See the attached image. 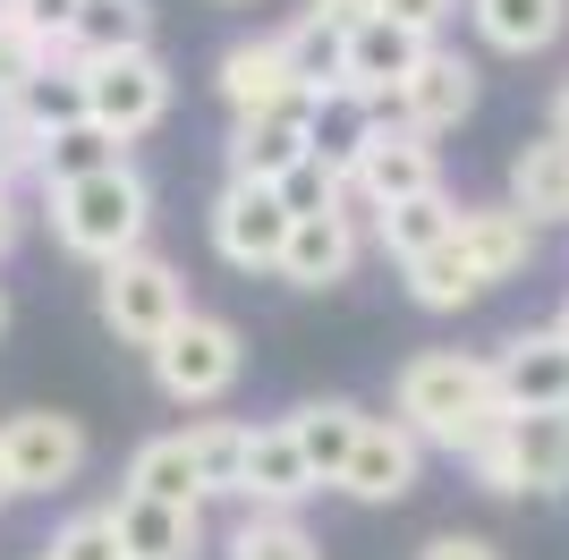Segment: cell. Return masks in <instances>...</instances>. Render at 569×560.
<instances>
[{
    "label": "cell",
    "instance_id": "obj_1",
    "mask_svg": "<svg viewBox=\"0 0 569 560\" xmlns=\"http://www.w3.org/2000/svg\"><path fill=\"white\" fill-rule=\"evenodd\" d=\"M391 417H400L426 450L468 459V450L485 442V433H493L510 408H501V391H493V357L426 349V357H408L400 382H391Z\"/></svg>",
    "mask_w": 569,
    "mask_h": 560
},
{
    "label": "cell",
    "instance_id": "obj_2",
    "mask_svg": "<svg viewBox=\"0 0 569 560\" xmlns=\"http://www.w3.org/2000/svg\"><path fill=\"white\" fill-rule=\"evenodd\" d=\"M43 221H51V247L77 263H119L137 256L144 230H153V187H144L137 162L94 170V179H69V187H43Z\"/></svg>",
    "mask_w": 569,
    "mask_h": 560
},
{
    "label": "cell",
    "instance_id": "obj_3",
    "mask_svg": "<svg viewBox=\"0 0 569 560\" xmlns=\"http://www.w3.org/2000/svg\"><path fill=\"white\" fill-rule=\"evenodd\" d=\"M144 366H153V391H162L170 408H221V399L238 391V373H247V331H238L230 314L188 306L179 331H170Z\"/></svg>",
    "mask_w": 569,
    "mask_h": 560
},
{
    "label": "cell",
    "instance_id": "obj_4",
    "mask_svg": "<svg viewBox=\"0 0 569 560\" xmlns=\"http://www.w3.org/2000/svg\"><path fill=\"white\" fill-rule=\"evenodd\" d=\"M94 314L111 340H128V349H162L170 331H179V314H188V280H179V263H162L153 247H137V256H119L94 272Z\"/></svg>",
    "mask_w": 569,
    "mask_h": 560
},
{
    "label": "cell",
    "instance_id": "obj_5",
    "mask_svg": "<svg viewBox=\"0 0 569 560\" xmlns=\"http://www.w3.org/2000/svg\"><path fill=\"white\" fill-rule=\"evenodd\" d=\"M433 187H442V144L417 137V128H400V119L382 111L375 137H366V153H357V170H349V196H340V204L375 230V212L408 204V196H433Z\"/></svg>",
    "mask_w": 569,
    "mask_h": 560
},
{
    "label": "cell",
    "instance_id": "obj_6",
    "mask_svg": "<svg viewBox=\"0 0 569 560\" xmlns=\"http://www.w3.org/2000/svg\"><path fill=\"white\" fill-rule=\"evenodd\" d=\"M0 450H9V476H18V501H51V492H69L94 459V433L60 408H18V417L0 424Z\"/></svg>",
    "mask_w": 569,
    "mask_h": 560
},
{
    "label": "cell",
    "instance_id": "obj_7",
    "mask_svg": "<svg viewBox=\"0 0 569 560\" xmlns=\"http://www.w3.org/2000/svg\"><path fill=\"white\" fill-rule=\"evenodd\" d=\"M170 60L162 51H119V60H86V119H102L111 137H153L170 119Z\"/></svg>",
    "mask_w": 569,
    "mask_h": 560
},
{
    "label": "cell",
    "instance_id": "obj_8",
    "mask_svg": "<svg viewBox=\"0 0 569 560\" xmlns=\"http://www.w3.org/2000/svg\"><path fill=\"white\" fill-rule=\"evenodd\" d=\"M298 230V212L281 204V187H256V179H230L213 196V256L230 272H281V247Z\"/></svg>",
    "mask_w": 569,
    "mask_h": 560
},
{
    "label": "cell",
    "instance_id": "obj_9",
    "mask_svg": "<svg viewBox=\"0 0 569 560\" xmlns=\"http://www.w3.org/2000/svg\"><path fill=\"white\" fill-rule=\"evenodd\" d=\"M417 476H426V442H417L400 417H366V433H357V450H349L340 492H349L357 510H400L408 492H417Z\"/></svg>",
    "mask_w": 569,
    "mask_h": 560
},
{
    "label": "cell",
    "instance_id": "obj_10",
    "mask_svg": "<svg viewBox=\"0 0 569 560\" xmlns=\"http://www.w3.org/2000/svg\"><path fill=\"white\" fill-rule=\"evenodd\" d=\"M357 256H366V221H357L349 204H340V212H298V230H289L281 272H272V280L323 298V289H340V280L357 272Z\"/></svg>",
    "mask_w": 569,
    "mask_h": 560
},
{
    "label": "cell",
    "instance_id": "obj_11",
    "mask_svg": "<svg viewBox=\"0 0 569 560\" xmlns=\"http://www.w3.org/2000/svg\"><path fill=\"white\" fill-rule=\"evenodd\" d=\"M493 391L510 417H536V408H569V340L561 331H510L493 349Z\"/></svg>",
    "mask_w": 569,
    "mask_h": 560
},
{
    "label": "cell",
    "instance_id": "obj_12",
    "mask_svg": "<svg viewBox=\"0 0 569 560\" xmlns=\"http://www.w3.org/2000/svg\"><path fill=\"white\" fill-rule=\"evenodd\" d=\"M468 111H476V60L451 51V43H433L426 60H417V77L391 93V119L417 128V137H451Z\"/></svg>",
    "mask_w": 569,
    "mask_h": 560
},
{
    "label": "cell",
    "instance_id": "obj_13",
    "mask_svg": "<svg viewBox=\"0 0 569 560\" xmlns=\"http://www.w3.org/2000/svg\"><path fill=\"white\" fill-rule=\"evenodd\" d=\"M426 34H408L400 18H366V26H349V60H340V86L349 93H366L375 111H391V93L417 77V60H426Z\"/></svg>",
    "mask_w": 569,
    "mask_h": 560
},
{
    "label": "cell",
    "instance_id": "obj_14",
    "mask_svg": "<svg viewBox=\"0 0 569 560\" xmlns=\"http://www.w3.org/2000/svg\"><path fill=\"white\" fill-rule=\"evenodd\" d=\"M213 86L221 102H230V119H256V111H281V102H298V69H289L281 34H238L230 51L213 60Z\"/></svg>",
    "mask_w": 569,
    "mask_h": 560
},
{
    "label": "cell",
    "instance_id": "obj_15",
    "mask_svg": "<svg viewBox=\"0 0 569 560\" xmlns=\"http://www.w3.org/2000/svg\"><path fill=\"white\" fill-rule=\"evenodd\" d=\"M307 93L281 102V111H256V119H230V179H256V187H281L289 170L307 162Z\"/></svg>",
    "mask_w": 569,
    "mask_h": 560
},
{
    "label": "cell",
    "instance_id": "obj_16",
    "mask_svg": "<svg viewBox=\"0 0 569 560\" xmlns=\"http://www.w3.org/2000/svg\"><path fill=\"white\" fill-rule=\"evenodd\" d=\"M315 467H307V450H298V433H289V417H272V424H256L247 433V484H238V501L247 510H298V501H315Z\"/></svg>",
    "mask_w": 569,
    "mask_h": 560
},
{
    "label": "cell",
    "instance_id": "obj_17",
    "mask_svg": "<svg viewBox=\"0 0 569 560\" xmlns=\"http://www.w3.org/2000/svg\"><path fill=\"white\" fill-rule=\"evenodd\" d=\"M536 221H527L510 196L501 204H459V247H468V263L485 272V289H501V280H519L527 263H536Z\"/></svg>",
    "mask_w": 569,
    "mask_h": 560
},
{
    "label": "cell",
    "instance_id": "obj_18",
    "mask_svg": "<svg viewBox=\"0 0 569 560\" xmlns=\"http://www.w3.org/2000/svg\"><path fill=\"white\" fill-rule=\"evenodd\" d=\"M468 26L501 60H536L569 34V0H468Z\"/></svg>",
    "mask_w": 569,
    "mask_h": 560
},
{
    "label": "cell",
    "instance_id": "obj_19",
    "mask_svg": "<svg viewBox=\"0 0 569 560\" xmlns=\"http://www.w3.org/2000/svg\"><path fill=\"white\" fill-rule=\"evenodd\" d=\"M111 518H119V543H128V560H196V552H204V510H179V501L119 492Z\"/></svg>",
    "mask_w": 569,
    "mask_h": 560
},
{
    "label": "cell",
    "instance_id": "obj_20",
    "mask_svg": "<svg viewBox=\"0 0 569 560\" xmlns=\"http://www.w3.org/2000/svg\"><path fill=\"white\" fill-rule=\"evenodd\" d=\"M0 119H18L26 137H60V128H77V119H86V60L51 51L43 69H34L9 102H0Z\"/></svg>",
    "mask_w": 569,
    "mask_h": 560
},
{
    "label": "cell",
    "instance_id": "obj_21",
    "mask_svg": "<svg viewBox=\"0 0 569 560\" xmlns=\"http://www.w3.org/2000/svg\"><path fill=\"white\" fill-rule=\"evenodd\" d=\"M510 204H519L536 230L569 221V137L561 128H545V137H527L519 153H510Z\"/></svg>",
    "mask_w": 569,
    "mask_h": 560
},
{
    "label": "cell",
    "instance_id": "obj_22",
    "mask_svg": "<svg viewBox=\"0 0 569 560\" xmlns=\"http://www.w3.org/2000/svg\"><path fill=\"white\" fill-rule=\"evenodd\" d=\"M289 433H298V450H307L315 484L340 492L349 450H357V433H366V408H357V399H298V408H289Z\"/></svg>",
    "mask_w": 569,
    "mask_h": 560
},
{
    "label": "cell",
    "instance_id": "obj_23",
    "mask_svg": "<svg viewBox=\"0 0 569 560\" xmlns=\"http://www.w3.org/2000/svg\"><path fill=\"white\" fill-rule=\"evenodd\" d=\"M119 492H144V501H179V510H204V476L188 459V433H144L128 450V476Z\"/></svg>",
    "mask_w": 569,
    "mask_h": 560
},
{
    "label": "cell",
    "instance_id": "obj_24",
    "mask_svg": "<svg viewBox=\"0 0 569 560\" xmlns=\"http://www.w3.org/2000/svg\"><path fill=\"white\" fill-rule=\"evenodd\" d=\"M459 238V204L433 187V196H408V204H391V212H375V247L391 263H417V256H433V247H451Z\"/></svg>",
    "mask_w": 569,
    "mask_h": 560
},
{
    "label": "cell",
    "instance_id": "obj_25",
    "mask_svg": "<svg viewBox=\"0 0 569 560\" xmlns=\"http://www.w3.org/2000/svg\"><path fill=\"white\" fill-rule=\"evenodd\" d=\"M119 51H153V9L144 0H86L69 60H119Z\"/></svg>",
    "mask_w": 569,
    "mask_h": 560
},
{
    "label": "cell",
    "instance_id": "obj_26",
    "mask_svg": "<svg viewBox=\"0 0 569 560\" xmlns=\"http://www.w3.org/2000/svg\"><path fill=\"white\" fill-rule=\"evenodd\" d=\"M510 450H519L527 492H569V408L510 417Z\"/></svg>",
    "mask_w": 569,
    "mask_h": 560
},
{
    "label": "cell",
    "instance_id": "obj_27",
    "mask_svg": "<svg viewBox=\"0 0 569 560\" xmlns=\"http://www.w3.org/2000/svg\"><path fill=\"white\" fill-rule=\"evenodd\" d=\"M400 280H408V298L426 306V314H459V306H476L485 298V272L468 263V247H433V256H417V263H400Z\"/></svg>",
    "mask_w": 569,
    "mask_h": 560
},
{
    "label": "cell",
    "instance_id": "obj_28",
    "mask_svg": "<svg viewBox=\"0 0 569 560\" xmlns=\"http://www.w3.org/2000/svg\"><path fill=\"white\" fill-rule=\"evenodd\" d=\"M119 162H128V137H111L102 119H77L60 137H43V170H34V179L69 187V179H94V170H119Z\"/></svg>",
    "mask_w": 569,
    "mask_h": 560
},
{
    "label": "cell",
    "instance_id": "obj_29",
    "mask_svg": "<svg viewBox=\"0 0 569 560\" xmlns=\"http://www.w3.org/2000/svg\"><path fill=\"white\" fill-rule=\"evenodd\" d=\"M179 433H188V459H196V476H204V501L247 484V433H256V424H238V417H196V424H179Z\"/></svg>",
    "mask_w": 569,
    "mask_h": 560
},
{
    "label": "cell",
    "instance_id": "obj_30",
    "mask_svg": "<svg viewBox=\"0 0 569 560\" xmlns=\"http://www.w3.org/2000/svg\"><path fill=\"white\" fill-rule=\"evenodd\" d=\"M221 560H323V543L298 527V510H247L221 536Z\"/></svg>",
    "mask_w": 569,
    "mask_h": 560
},
{
    "label": "cell",
    "instance_id": "obj_31",
    "mask_svg": "<svg viewBox=\"0 0 569 560\" xmlns=\"http://www.w3.org/2000/svg\"><path fill=\"white\" fill-rule=\"evenodd\" d=\"M281 51H289V69H298V86H307V93H332L340 86V60H349V34L298 9V18L281 26Z\"/></svg>",
    "mask_w": 569,
    "mask_h": 560
},
{
    "label": "cell",
    "instance_id": "obj_32",
    "mask_svg": "<svg viewBox=\"0 0 569 560\" xmlns=\"http://www.w3.org/2000/svg\"><path fill=\"white\" fill-rule=\"evenodd\" d=\"M43 552L51 560H128V543H119V518L111 510H69L60 527H51Z\"/></svg>",
    "mask_w": 569,
    "mask_h": 560
},
{
    "label": "cell",
    "instance_id": "obj_33",
    "mask_svg": "<svg viewBox=\"0 0 569 560\" xmlns=\"http://www.w3.org/2000/svg\"><path fill=\"white\" fill-rule=\"evenodd\" d=\"M476 476V492H493V501H527V476H519V450H510V417L493 424V433H485V442L468 450V459H459Z\"/></svg>",
    "mask_w": 569,
    "mask_h": 560
},
{
    "label": "cell",
    "instance_id": "obj_34",
    "mask_svg": "<svg viewBox=\"0 0 569 560\" xmlns=\"http://www.w3.org/2000/svg\"><path fill=\"white\" fill-rule=\"evenodd\" d=\"M340 196H349V179H340L332 162H315V153L281 179V204L289 212H340Z\"/></svg>",
    "mask_w": 569,
    "mask_h": 560
},
{
    "label": "cell",
    "instance_id": "obj_35",
    "mask_svg": "<svg viewBox=\"0 0 569 560\" xmlns=\"http://www.w3.org/2000/svg\"><path fill=\"white\" fill-rule=\"evenodd\" d=\"M77 9H86V0H9V18H18V26H26V34H34L43 51H69Z\"/></svg>",
    "mask_w": 569,
    "mask_h": 560
},
{
    "label": "cell",
    "instance_id": "obj_36",
    "mask_svg": "<svg viewBox=\"0 0 569 560\" xmlns=\"http://www.w3.org/2000/svg\"><path fill=\"white\" fill-rule=\"evenodd\" d=\"M43 60H51V51H43V43H34V34H26V26H18V18L0 26V102H9V93H18V86H26V77L43 69Z\"/></svg>",
    "mask_w": 569,
    "mask_h": 560
},
{
    "label": "cell",
    "instance_id": "obj_37",
    "mask_svg": "<svg viewBox=\"0 0 569 560\" xmlns=\"http://www.w3.org/2000/svg\"><path fill=\"white\" fill-rule=\"evenodd\" d=\"M468 0H375V18H400L408 34H426V43H442V26L459 18Z\"/></svg>",
    "mask_w": 569,
    "mask_h": 560
},
{
    "label": "cell",
    "instance_id": "obj_38",
    "mask_svg": "<svg viewBox=\"0 0 569 560\" xmlns=\"http://www.w3.org/2000/svg\"><path fill=\"white\" fill-rule=\"evenodd\" d=\"M417 560H510V552H501L493 536H468V527H451V536H433Z\"/></svg>",
    "mask_w": 569,
    "mask_h": 560
},
{
    "label": "cell",
    "instance_id": "obj_39",
    "mask_svg": "<svg viewBox=\"0 0 569 560\" xmlns=\"http://www.w3.org/2000/svg\"><path fill=\"white\" fill-rule=\"evenodd\" d=\"M307 18H323V26H340V34H349V26L375 18V0H307Z\"/></svg>",
    "mask_w": 569,
    "mask_h": 560
},
{
    "label": "cell",
    "instance_id": "obj_40",
    "mask_svg": "<svg viewBox=\"0 0 569 560\" xmlns=\"http://www.w3.org/2000/svg\"><path fill=\"white\" fill-rule=\"evenodd\" d=\"M18 238H26V212H18V196H9V187H0V263L18 256Z\"/></svg>",
    "mask_w": 569,
    "mask_h": 560
},
{
    "label": "cell",
    "instance_id": "obj_41",
    "mask_svg": "<svg viewBox=\"0 0 569 560\" xmlns=\"http://www.w3.org/2000/svg\"><path fill=\"white\" fill-rule=\"evenodd\" d=\"M9 501H18V476H9V450H0V510H9Z\"/></svg>",
    "mask_w": 569,
    "mask_h": 560
},
{
    "label": "cell",
    "instance_id": "obj_42",
    "mask_svg": "<svg viewBox=\"0 0 569 560\" xmlns=\"http://www.w3.org/2000/svg\"><path fill=\"white\" fill-rule=\"evenodd\" d=\"M552 128H561V137H569V86H561V102H552Z\"/></svg>",
    "mask_w": 569,
    "mask_h": 560
},
{
    "label": "cell",
    "instance_id": "obj_43",
    "mask_svg": "<svg viewBox=\"0 0 569 560\" xmlns=\"http://www.w3.org/2000/svg\"><path fill=\"white\" fill-rule=\"evenodd\" d=\"M0 340H9V289H0Z\"/></svg>",
    "mask_w": 569,
    "mask_h": 560
},
{
    "label": "cell",
    "instance_id": "obj_44",
    "mask_svg": "<svg viewBox=\"0 0 569 560\" xmlns=\"http://www.w3.org/2000/svg\"><path fill=\"white\" fill-rule=\"evenodd\" d=\"M552 331H561V340H569V306H561V314H552Z\"/></svg>",
    "mask_w": 569,
    "mask_h": 560
},
{
    "label": "cell",
    "instance_id": "obj_45",
    "mask_svg": "<svg viewBox=\"0 0 569 560\" xmlns=\"http://www.w3.org/2000/svg\"><path fill=\"white\" fill-rule=\"evenodd\" d=\"M0 26H9V0H0Z\"/></svg>",
    "mask_w": 569,
    "mask_h": 560
},
{
    "label": "cell",
    "instance_id": "obj_46",
    "mask_svg": "<svg viewBox=\"0 0 569 560\" xmlns=\"http://www.w3.org/2000/svg\"><path fill=\"white\" fill-rule=\"evenodd\" d=\"M221 9H247V0H221Z\"/></svg>",
    "mask_w": 569,
    "mask_h": 560
},
{
    "label": "cell",
    "instance_id": "obj_47",
    "mask_svg": "<svg viewBox=\"0 0 569 560\" xmlns=\"http://www.w3.org/2000/svg\"><path fill=\"white\" fill-rule=\"evenodd\" d=\"M34 560H51V552H34Z\"/></svg>",
    "mask_w": 569,
    "mask_h": 560
}]
</instances>
